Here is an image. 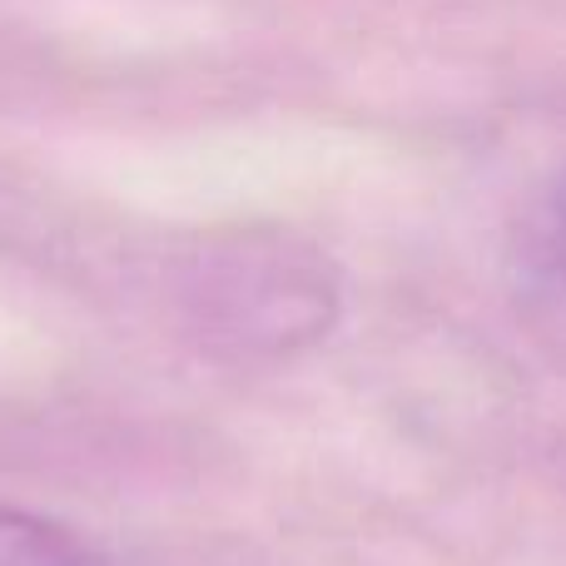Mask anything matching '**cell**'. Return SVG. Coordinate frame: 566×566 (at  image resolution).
Listing matches in <instances>:
<instances>
[{"label": "cell", "instance_id": "obj_2", "mask_svg": "<svg viewBox=\"0 0 566 566\" xmlns=\"http://www.w3.org/2000/svg\"><path fill=\"white\" fill-rule=\"evenodd\" d=\"M0 566H109V562L65 522L0 507Z\"/></svg>", "mask_w": 566, "mask_h": 566}, {"label": "cell", "instance_id": "obj_1", "mask_svg": "<svg viewBox=\"0 0 566 566\" xmlns=\"http://www.w3.org/2000/svg\"><path fill=\"white\" fill-rule=\"evenodd\" d=\"M185 313L219 358L279 363L328 338L338 323V274L293 234H229L189 264Z\"/></svg>", "mask_w": 566, "mask_h": 566}, {"label": "cell", "instance_id": "obj_3", "mask_svg": "<svg viewBox=\"0 0 566 566\" xmlns=\"http://www.w3.org/2000/svg\"><path fill=\"white\" fill-rule=\"evenodd\" d=\"M552 249H557V274L566 283V169H562V189H557V234H552Z\"/></svg>", "mask_w": 566, "mask_h": 566}]
</instances>
